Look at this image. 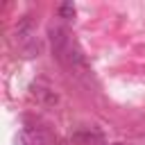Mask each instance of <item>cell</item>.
Wrapping results in <instances>:
<instances>
[{"instance_id": "cell-3", "label": "cell", "mask_w": 145, "mask_h": 145, "mask_svg": "<svg viewBox=\"0 0 145 145\" xmlns=\"http://www.w3.org/2000/svg\"><path fill=\"white\" fill-rule=\"evenodd\" d=\"M23 138L27 140V145H50V143H52L50 134H45V131L39 129V127H27V129L23 131Z\"/></svg>"}, {"instance_id": "cell-6", "label": "cell", "mask_w": 145, "mask_h": 145, "mask_svg": "<svg viewBox=\"0 0 145 145\" xmlns=\"http://www.w3.org/2000/svg\"><path fill=\"white\" fill-rule=\"evenodd\" d=\"M57 14H59V18H75V7H72V2H63V5H59Z\"/></svg>"}, {"instance_id": "cell-2", "label": "cell", "mask_w": 145, "mask_h": 145, "mask_svg": "<svg viewBox=\"0 0 145 145\" xmlns=\"http://www.w3.org/2000/svg\"><path fill=\"white\" fill-rule=\"evenodd\" d=\"M32 95H34L43 106H57V104H59V93H57V91H52L50 86L34 84V86H32Z\"/></svg>"}, {"instance_id": "cell-1", "label": "cell", "mask_w": 145, "mask_h": 145, "mask_svg": "<svg viewBox=\"0 0 145 145\" xmlns=\"http://www.w3.org/2000/svg\"><path fill=\"white\" fill-rule=\"evenodd\" d=\"M48 34H50V43H52V52H54V57L63 63V59H66L68 50L72 48V45H70L68 29H66V27H61V25H54V27H50V29H48Z\"/></svg>"}, {"instance_id": "cell-4", "label": "cell", "mask_w": 145, "mask_h": 145, "mask_svg": "<svg viewBox=\"0 0 145 145\" xmlns=\"http://www.w3.org/2000/svg\"><path fill=\"white\" fill-rule=\"evenodd\" d=\"M32 32H34V25H32V16H23L20 20H18V25H16V39L20 41V43H29V41H34L32 39Z\"/></svg>"}, {"instance_id": "cell-7", "label": "cell", "mask_w": 145, "mask_h": 145, "mask_svg": "<svg viewBox=\"0 0 145 145\" xmlns=\"http://www.w3.org/2000/svg\"><path fill=\"white\" fill-rule=\"evenodd\" d=\"M39 50H41V43L34 39V41H29V43L23 48V54H25V57H36V54H39Z\"/></svg>"}, {"instance_id": "cell-8", "label": "cell", "mask_w": 145, "mask_h": 145, "mask_svg": "<svg viewBox=\"0 0 145 145\" xmlns=\"http://www.w3.org/2000/svg\"><path fill=\"white\" fill-rule=\"evenodd\" d=\"M116 145H122V143H116Z\"/></svg>"}, {"instance_id": "cell-5", "label": "cell", "mask_w": 145, "mask_h": 145, "mask_svg": "<svg viewBox=\"0 0 145 145\" xmlns=\"http://www.w3.org/2000/svg\"><path fill=\"white\" fill-rule=\"evenodd\" d=\"M72 143L79 145H100L102 143V134L100 131H91V129H82L72 134Z\"/></svg>"}]
</instances>
